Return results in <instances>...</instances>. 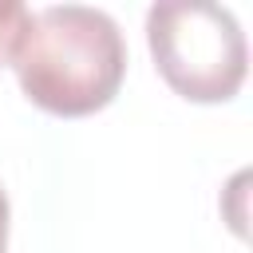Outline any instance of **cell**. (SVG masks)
Listing matches in <instances>:
<instances>
[{"instance_id": "6da1fadb", "label": "cell", "mask_w": 253, "mask_h": 253, "mask_svg": "<svg viewBox=\"0 0 253 253\" xmlns=\"http://www.w3.org/2000/svg\"><path fill=\"white\" fill-rule=\"evenodd\" d=\"M24 95L63 119L103 111L126 75V43L103 8L51 4L28 12L8 55Z\"/></svg>"}, {"instance_id": "7a4b0ae2", "label": "cell", "mask_w": 253, "mask_h": 253, "mask_svg": "<svg viewBox=\"0 0 253 253\" xmlns=\"http://www.w3.org/2000/svg\"><path fill=\"white\" fill-rule=\"evenodd\" d=\"M158 75L190 103H225L241 91L249 47L237 16L210 0H162L146 12Z\"/></svg>"}, {"instance_id": "3957f363", "label": "cell", "mask_w": 253, "mask_h": 253, "mask_svg": "<svg viewBox=\"0 0 253 253\" xmlns=\"http://www.w3.org/2000/svg\"><path fill=\"white\" fill-rule=\"evenodd\" d=\"M24 24H28V8L20 0H0V63L12 55L16 36L24 32Z\"/></svg>"}, {"instance_id": "277c9868", "label": "cell", "mask_w": 253, "mask_h": 253, "mask_svg": "<svg viewBox=\"0 0 253 253\" xmlns=\"http://www.w3.org/2000/svg\"><path fill=\"white\" fill-rule=\"evenodd\" d=\"M0 253H8V194L0 190Z\"/></svg>"}]
</instances>
